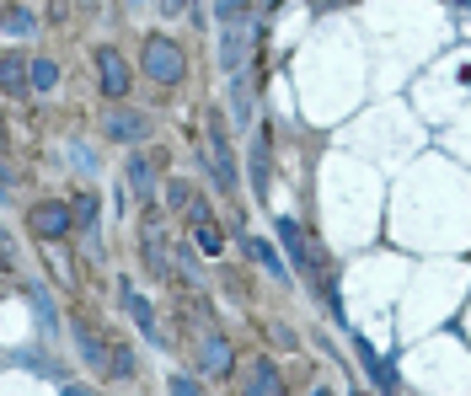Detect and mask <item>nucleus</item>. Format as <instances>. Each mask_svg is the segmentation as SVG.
<instances>
[{"instance_id":"obj_1","label":"nucleus","mask_w":471,"mask_h":396,"mask_svg":"<svg viewBox=\"0 0 471 396\" xmlns=\"http://www.w3.org/2000/svg\"><path fill=\"white\" fill-rule=\"evenodd\" d=\"M139 64H145V75H150L156 86H177V80L188 75V64H182V48H177L172 38H145V54H139Z\"/></svg>"},{"instance_id":"obj_2","label":"nucleus","mask_w":471,"mask_h":396,"mask_svg":"<svg viewBox=\"0 0 471 396\" xmlns=\"http://www.w3.org/2000/svg\"><path fill=\"white\" fill-rule=\"evenodd\" d=\"M27 231H32L38 241H59V236H70V231H75V209H70V204H59V198H43V204H32V209H27Z\"/></svg>"},{"instance_id":"obj_3","label":"nucleus","mask_w":471,"mask_h":396,"mask_svg":"<svg viewBox=\"0 0 471 396\" xmlns=\"http://www.w3.org/2000/svg\"><path fill=\"white\" fill-rule=\"evenodd\" d=\"M209 166H214L220 193L236 198V161H231V134H225V118L220 113H209Z\"/></svg>"},{"instance_id":"obj_4","label":"nucleus","mask_w":471,"mask_h":396,"mask_svg":"<svg viewBox=\"0 0 471 396\" xmlns=\"http://www.w3.org/2000/svg\"><path fill=\"white\" fill-rule=\"evenodd\" d=\"M279 241L290 247V257H295V263H300V268H306L316 284H322V279H332V274H327V257H322V252L306 241V231H300L295 220H279Z\"/></svg>"},{"instance_id":"obj_5","label":"nucleus","mask_w":471,"mask_h":396,"mask_svg":"<svg viewBox=\"0 0 471 396\" xmlns=\"http://www.w3.org/2000/svg\"><path fill=\"white\" fill-rule=\"evenodd\" d=\"M102 129H107V139H113V145H139V139H150V118H145V113H134V107H107Z\"/></svg>"},{"instance_id":"obj_6","label":"nucleus","mask_w":471,"mask_h":396,"mask_svg":"<svg viewBox=\"0 0 471 396\" xmlns=\"http://www.w3.org/2000/svg\"><path fill=\"white\" fill-rule=\"evenodd\" d=\"M97 75H102V91H107L113 102H123V97H129V64H123L113 48H102V54H97Z\"/></svg>"},{"instance_id":"obj_7","label":"nucleus","mask_w":471,"mask_h":396,"mask_svg":"<svg viewBox=\"0 0 471 396\" xmlns=\"http://www.w3.org/2000/svg\"><path fill=\"white\" fill-rule=\"evenodd\" d=\"M241 392L247 396H284V381H279L273 359H252L247 375H241Z\"/></svg>"},{"instance_id":"obj_8","label":"nucleus","mask_w":471,"mask_h":396,"mask_svg":"<svg viewBox=\"0 0 471 396\" xmlns=\"http://www.w3.org/2000/svg\"><path fill=\"white\" fill-rule=\"evenodd\" d=\"M75 349H80V359H86L91 370H113V359H107L113 349L102 343V333H97L91 322H75Z\"/></svg>"},{"instance_id":"obj_9","label":"nucleus","mask_w":471,"mask_h":396,"mask_svg":"<svg viewBox=\"0 0 471 396\" xmlns=\"http://www.w3.org/2000/svg\"><path fill=\"white\" fill-rule=\"evenodd\" d=\"M198 370L204 375H231V343L220 338V333H204V343H198Z\"/></svg>"},{"instance_id":"obj_10","label":"nucleus","mask_w":471,"mask_h":396,"mask_svg":"<svg viewBox=\"0 0 471 396\" xmlns=\"http://www.w3.org/2000/svg\"><path fill=\"white\" fill-rule=\"evenodd\" d=\"M0 91L5 97H27L32 91V64L21 54H0Z\"/></svg>"},{"instance_id":"obj_11","label":"nucleus","mask_w":471,"mask_h":396,"mask_svg":"<svg viewBox=\"0 0 471 396\" xmlns=\"http://www.w3.org/2000/svg\"><path fill=\"white\" fill-rule=\"evenodd\" d=\"M354 354H359L365 375H370V381H375L381 392H397V375H391V365H386V359H381V354H375V349H370L365 338H354Z\"/></svg>"},{"instance_id":"obj_12","label":"nucleus","mask_w":471,"mask_h":396,"mask_svg":"<svg viewBox=\"0 0 471 396\" xmlns=\"http://www.w3.org/2000/svg\"><path fill=\"white\" fill-rule=\"evenodd\" d=\"M247 161H252V193H257V198H268V177H273V172H268V134H257V139H252Z\"/></svg>"},{"instance_id":"obj_13","label":"nucleus","mask_w":471,"mask_h":396,"mask_svg":"<svg viewBox=\"0 0 471 396\" xmlns=\"http://www.w3.org/2000/svg\"><path fill=\"white\" fill-rule=\"evenodd\" d=\"M123 300H129V316H134V327H139V333H150V343H161V327H156V311H150V300H145V295H134V290H123Z\"/></svg>"},{"instance_id":"obj_14","label":"nucleus","mask_w":471,"mask_h":396,"mask_svg":"<svg viewBox=\"0 0 471 396\" xmlns=\"http://www.w3.org/2000/svg\"><path fill=\"white\" fill-rule=\"evenodd\" d=\"M241 247H247V252H252V257H257V263H263L268 274H279V279H290V268H284V257H279V252H273L268 241H257V236H241Z\"/></svg>"},{"instance_id":"obj_15","label":"nucleus","mask_w":471,"mask_h":396,"mask_svg":"<svg viewBox=\"0 0 471 396\" xmlns=\"http://www.w3.org/2000/svg\"><path fill=\"white\" fill-rule=\"evenodd\" d=\"M129 188H134V198H150L156 172H150V161H145V156H134V161H129Z\"/></svg>"},{"instance_id":"obj_16","label":"nucleus","mask_w":471,"mask_h":396,"mask_svg":"<svg viewBox=\"0 0 471 396\" xmlns=\"http://www.w3.org/2000/svg\"><path fill=\"white\" fill-rule=\"evenodd\" d=\"M0 27H5L11 38H27L38 21H32V11H21V5H5V11H0Z\"/></svg>"},{"instance_id":"obj_17","label":"nucleus","mask_w":471,"mask_h":396,"mask_svg":"<svg viewBox=\"0 0 471 396\" xmlns=\"http://www.w3.org/2000/svg\"><path fill=\"white\" fill-rule=\"evenodd\" d=\"M220 54H225L220 64H225V70H236V64L247 59V38H241L236 27H225V38H220Z\"/></svg>"},{"instance_id":"obj_18","label":"nucleus","mask_w":471,"mask_h":396,"mask_svg":"<svg viewBox=\"0 0 471 396\" xmlns=\"http://www.w3.org/2000/svg\"><path fill=\"white\" fill-rule=\"evenodd\" d=\"M54 80H59V64L48 54H38L32 59V91H54Z\"/></svg>"},{"instance_id":"obj_19","label":"nucleus","mask_w":471,"mask_h":396,"mask_svg":"<svg viewBox=\"0 0 471 396\" xmlns=\"http://www.w3.org/2000/svg\"><path fill=\"white\" fill-rule=\"evenodd\" d=\"M231 113H236V123H252V91H247V75H236V86H231Z\"/></svg>"},{"instance_id":"obj_20","label":"nucleus","mask_w":471,"mask_h":396,"mask_svg":"<svg viewBox=\"0 0 471 396\" xmlns=\"http://www.w3.org/2000/svg\"><path fill=\"white\" fill-rule=\"evenodd\" d=\"M70 209H75V225L80 231H97V193H75Z\"/></svg>"},{"instance_id":"obj_21","label":"nucleus","mask_w":471,"mask_h":396,"mask_svg":"<svg viewBox=\"0 0 471 396\" xmlns=\"http://www.w3.org/2000/svg\"><path fill=\"white\" fill-rule=\"evenodd\" d=\"M247 5H252V0H214V16H220V21H225V27H236V21H241V11H247Z\"/></svg>"},{"instance_id":"obj_22","label":"nucleus","mask_w":471,"mask_h":396,"mask_svg":"<svg viewBox=\"0 0 471 396\" xmlns=\"http://www.w3.org/2000/svg\"><path fill=\"white\" fill-rule=\"evenodd\" d=\"M198 247H204V252H220V247H225V236H220V225H214V220H209V225H198Z\"/></svg>"},{"instance_id":"obj_23","label":"nucleus","mask_w":471,"mask_h":396,"mask_svg":"<svg viewBox=\"0 0 471 396\" xmlns=\"http://www.w3.org/2000/svg\"><path fill=\"white\" fill-rule=\"evenodd\" d=\"M166 204H172V209H188V204H193V182H172Z\"/></svg>"},{"instance_id":"obj_24","label":"nucleus","mask_w":471,"mask_h":396,"mask_svg":"<svg viewBox=\"0 0 471 396\" xmlns=\"http://www.w3.org/2000/svg\"><path fill=\"white\" fill-rule=\"evenodd\" d=\"M113 375H118V381L134 375V354H129V349H113Z\"/></svg>"},{"instance_id":"obj_25","label":"nucleus","mask_w":471,"mask_h":396,"mask_svg":"<svg viewBox=\"0 0 471 396\" xmlns=\"http://www.w3.org/2000/svg\"><path fill=\"white\" fill-rule=\"evenodd\" d=\"M145 263H150V274H166V252H161V241H145Z\"/></svg>"},{"instance_id":"obj_26","label":"nucleus","mask_w":471,"mask_h":396,"mask_svg":"<svg viewBox=\"0 0 471 396\" xmlns=\"http://www.w3.org/2000/svg\"><path fill=\"white\" fill-rule=\"evenodd\" d=\"M177 268H182V274H188V279H198V257H193V252H188V247H182V252H177Z\"/></svg>"},{"instance_id":"obj_27","label":"nucleus","mask_w":471,"mask_h":396,"mask_svg":"<svg viewBox=\"0 0 471 396\" xmlns=\"http://www.w3.org/2000/svg\"><path fill=\"white\" fill-rule=\"evenodd\" d=\"M172 396H198V386L188 375H172Z\"/></svg>"},{"instance_id":"obj_28","label":"nucleus","mask_w":471,"mask_h":396,"mask_svg":"<svg viewBox=\"0 0 471 396\" xmlns=\"http://www.w3.org/2000/svg\"><path fill=\"white\" fill-rule=\"evenodd\" d=\"M188 5H193V0H161V11H166V16H182Z\"/></svg>"},{"instance_id":"obj_29","label":"nucleus","mask_w":471,"mask_h":396,"mask_svg":"<svg viewBox=\"0 0 471 396\" xmlns=\"http://www.w3.org/2000/svg\"><path fill=\"white\" fill-rule=\"evenodd\" d=\"M0 188H5V193H11V188H16V172H11V166H5V161H0Z\"/></svg>"},{"instance_id":"obj_30","label":"nucleus","mask_w":471,"mask_h":396,"mask_svg":"<svg viewBox=\"0 0 471 396\" xmlns=\"http://www.w3.org/2000/svg\"><path fill=\"white\" fill-rule=\"evenodd\" d=\"M64 396H91L86 386H64Z\"/></svg>"},{"instance_id":"obj_31","label":"nucleus","mask_w":471,"mask_h":396,"mask_svg":"<svg viewBox=\"0 0 471 396\" xmlns=\"http://www.w3.org/2000/svg\"><path fill=\"white\" fill-rule=\"evenodd\" d=\"M5 139H11V134H5V118H0V150H5Z\"/></svg>"},{"instance_id":"obj_32","label":"nucleus","mask_w":471,"mask_h":396,"mask_svg":"<svg viewBox=\"0 0 471 396\" xmlns=\"http://www.w3.org/2000/svg\"><path fill=\"white\" fill-rule=\"evenodd\" d=\"M5 241H11V236H5V225H0V252H5Z\"/></svg>"},{"instance_id":"obj_33","label":"nucleus","mask_w":471,"mask_h":396,"mask_svg":"<svg viewBox=\"0 0 471 396\" xmlns=\"http://www.w3.org/2000/svg\"><path fill=\"white\" fill-rule=\"evenodd\" d=\"M456 5H461V11H467V5H471V0H456Z\"/></svg>"},{"instance_id":"obj_34","label":"nucleus","mask_w":471,"mask_h":396,"mask_svg":"<svg viewBox=\"0 0 471 396\" xmlns=\"http://www.w3.org/2000/svg\"><path fill=\"white\" fill-rule=\"evenodd\" d=\"M354 396H365V392H354Z\"/></svg>"},{"instance_id":"obj_35","label":"nucleus","mask_w":471,"mask_h":396,"mask_svg":"<svg viewBox=\"0 0 471 396\" xmlns=\"http://www.w3.org/2000/svg\"><path fill=\"white\" fill-rule=\"evenodd\" d=\"M316 396H327V392H316Z\"/></svg>"},{"instance_id":"obj_36","label":"nucleus","mask_w":471,"mask_h":396,"mask_svg":"<svg viewBox=\"0 0 471 396\" xmlns=\"http://www.w3.org/2000/svg\"><path fill=\"white\" fill-rule=\"evenodd\" d=\"M0 11H5V5H0Z\"/></svg>"}]
</instances>
